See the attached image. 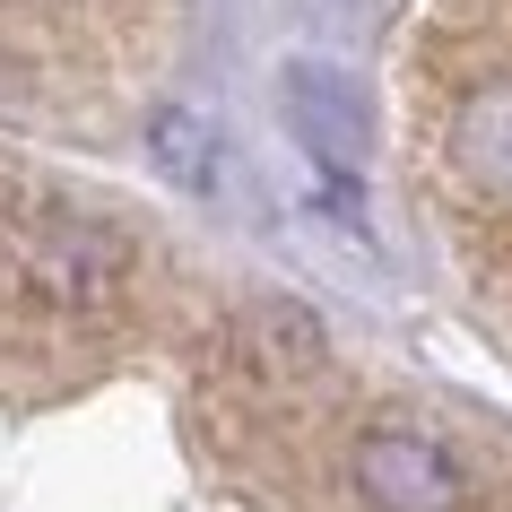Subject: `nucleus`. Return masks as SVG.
Here are the masks:
<instances>
[{"instance_id":"nucleus-5","label":"nucleus","mask_w":512,"mask_h":512,"mask_svg":"<svg viewBox=\"0 0 512 512\" xmlns=\"http://www.w3.org/2000/svg\"><path fill=\"white\" fill-rule=\"evenodd\" d=\"M452 165L486 200H512V70L504 79H478L452 105Z\"/></svg>"},{"instance_id":"nucleus-3","label":"nucleus","mask_w":512,"mask_h":512,"mask_svg":"<svg viewBox=\"0 0 512 512\" xmlns=\"http://www.w3.org/2000/svg\"><path fill=\"white\" fill-rule=\"evenodd\" d=\"M287 122L330 174H356L365 148H374V122H365V96H356L330 61H287Z\"/></svg>"},{"instance_id":"nucleus-1","label":"nucleus","mask_w":512,"mask_h":512,"mask_svg":"<svg viewBox=\"0 0 512 512\" xmlns=\"http://www.w3.org/2000/svg\"><path fill=\"white\" fill-rule=\"evenodd\" d=\"M0 252H9L18 287L61 313H96L131 287V226L70 191H18L0 209Z\"/></svg>"},{"instance_id":"nucleus-6","label":"nucleus","mask_w":512,"mask_h":512,"mask_svg":"<svg viewBox=\"0 0 512 512\" xmlns=\"http://www.w3.org/2000/svg\"><path fill=\"white\" fill-rule=\"evenodd\" d=\"M148 157H157V174L174 191H217V174H226V157H217V122L191 105H157V122H148Z\"/></svg>"},{"instance_id":"nucleus-2","label":"nucleus","mask_w":512,"mask_h":512,"mask_svg":"<svg viewBox=\"0 0 512 512\" xmlns=\"http://www.w3.org/2000/svg\"><path fill=\"white\" fill-rule=\"evenodd\" d=\"M348 469H356V495L374 512H460L469 504V469L417 426H374Z\"/></svg>"},{"instance_id":"nucleus-4","label":"nucleus","mask_w":512,"mask_h":512,"mask_svg":"<svg viewBox=\"0 0 512 512\" xmlns=\"http://www.w3.org/2000/svg\"><path fill=\"white\" fill-rule=\"evenodd\" d=\"M235 348H243V374L296 391V382H313V374L330 365V322H322L304 296H261V304H243Z\"/></svg>"}]
</instances>
